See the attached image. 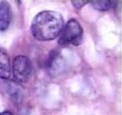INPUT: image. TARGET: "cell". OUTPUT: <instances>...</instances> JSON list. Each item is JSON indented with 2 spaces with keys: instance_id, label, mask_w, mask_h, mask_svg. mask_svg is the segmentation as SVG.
Wrapping results in <instances>:
<instances>
[{
  "instance_id": "1",
  "label": "cell",
  "mask_w": 122,
  "mask_h": 115,
  "mask_svg": "<svg viewBox=\"0 0 122 115\" xmlns=\"http://www.w3.org/2000/svg\"><path fill=\"white\" fill-rule=\"evenodd\" d=\"M64 27L62 15L55 11H43L34 17L31 24V32L41 41H49L59 36Z\"/></svg>"
},
{
  "instance_id": "2",
  "label": "cell",
  "mask_w": 122,
  "mask_h": 115,
  "mask_svg": "<svg viewBox=\"0 0 122 115\" xmlns=\"http://www.w3.org/2000/svg\"><path fill=\"white\" fill-rule=\"evenodd\" d=\"M83 29L78 20L71 19L63 27L59 34L58 44L61 46L79 45L82 41Z\"/></svg>"
},
{
  "instance_id": "3",
  "label": "cell",
  "mask_w": 122,
  "mask_h": 115,
  "mask_svg": "<svg viewBox=\"0 0 122 115\" xmlns=\"http://www.w3.org/2000/svg\"><path fill=\"white\" fill-rule=\"evenodd\" d=\"M32 72V64L30 58L25 55H18L12 62L11 73L15 82L26 83Z\"/></svg>"
},
{
  "instance_id": "4",
  "label": "cell",
  "mask_w": 122,
  "mask_h": 115,
  "mask_svg": "<svg viewBox=\"0 0 122 115\" xmlns=\"http://www.w3.org/2000/svg\"><path fill=\"white\" fill-rule=\"evenodd\" d=\"M45 66L51 76H57L66 69L67 61L60 49H53L49 54L45 62Z\"/></svg>"
},
{
  "instance_id": "5",
  "label": "cell",
  "mask_w": 122,
  "mask_h": 115,
  "mask_svg": "<svg viewBox=\"0 0 122 115\" xmlns=\"http://www.w3.org/2000/svg\"><path fill=\"white\" fill-rule=\"evenodd\" d=\"M2 88L3 93L9 97L12 102L20 104L24 98V91L22 87L15 81H5L3 83Z\"/></svg>"
},
{
  "instance_id": "6",
  "label": "cell",
  "mask_w": 122,
  "mask_h": 115,
  "mask_svg": "<svg viewBox=\"0 0 122 115\" xmlns=\"http://www.w3.org/2000/svg\"><path fill=\"white\" fill-rule=\"evenodd\" d=\"M11 75V59L7 52L0 48V78L7 79Z\"/></svg>"
},
{
  "instance_id": "7",
  "label": "cell",
  "mask_w": 122,
  "mask_h": 115,
  "mask_svg": "<svg viewBox=\"0 0 122 115\" xmlns=\"http://www.w3.org/2000/svg\"><path fill=\"white\" fill-rule=\"evenodd\" d=\"M11 23V6L6 1L0 2V31H6Z\"/></svg>"
},
{
  "instance_id": "8",
  "label": "cell",
  "mask_w": 122,
  "mask_h": 115,
  "mask_svg": "<svg viewBox=\"0 0 122 115\" xmlns=\"http://www.w3.org/2000/svg\"><path fill=\"white\" fill-rule=\"evenodd\" d=\"M91 5L94 9L97 11H108L112 7V2L109 0H96V1H90Z\"/></svg>"
},
{
  "instance_id": "9",
  "label": "cell",
  "mask_w": 122,
  "mask_h": 115,
  "mask_svg": "<svg viewBox=\"0 0 122 115\" xmlns=\"http://www.w3.org/2000/svg\"><path fill=\"white\" fill-rule=\"evenodd\" d=\"M71 3L75 8H77V9H80L82 7H83L84 5H86V3H90V1H81V0L77 1V0H76V1H71Z\"/></svg>"
},
{
  "instance_id": "10",
  "label": "cell",
  "mask_w": 122,
  "mask_h": 115,
  "mask_svg": "<svg viewBox=\"0 0 122 115\" xmlns=\"http://www.w3.org/2000/svg\"><path fill=\"white\" fill-rule=\"evenodd\" d=\"M0 115H14V114L10 111H3L0 113Z\"/></svg>"
}]
</instances>
